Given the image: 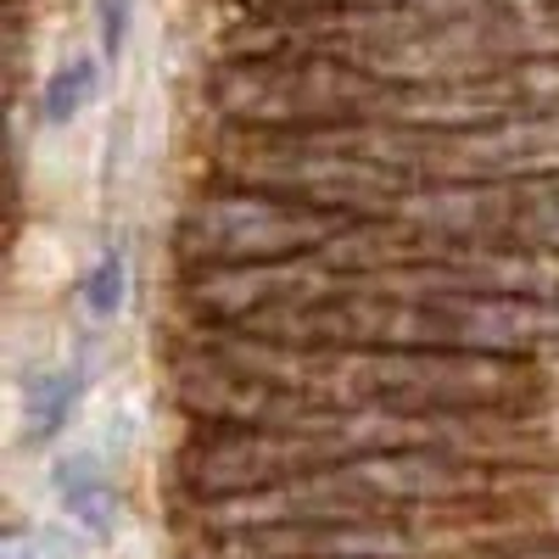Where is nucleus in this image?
<instances>
[{"instance_id":"423d86ee","label":"nucleus","mask_w":559,"mask_h":559,"mask_svg":"<svg viewBox=\"0 0 559 559\" xmlns=\"http://www.w3.org/2000/svg\"><path fill=\"white\" fill-rule=\"evenodd\" d=\"M174 397L197 419H218V426H269V431H308V419L324 408L308 392L241 376L236 364L202 353L197 342L174 347Z\"/></svg>"},{"instance_id":"1a4fd4ad","label":"nucleus","mask_w":559,"mask_h":559,"mask_svg":"<svg viewBox=\"0 0 559 559\" xmlns=\"http://www.w3.org/2000/svg\"><path fill=\"white\" fill-rule=\"evenodd\" d=\"M79 397H84V369H79V364H73V369H57L51 381H39V386H34V426H28V437H34V442H51L68 419H73Z\"/></svg>"},{"instance_id":"20e7f679","label":"nucleus","mask_w":559,"mask_h":559,"mask_svg":"<svg viewBox=\"0 0 559 559\" xmlns=\"http://www.w3.org/2000/svg\"><path fill=\"white\" fill-rule=\"evenodd\" d=\"M358 224H369V218H347L331 207H308L292 197L218 179L185 202L179 229H174V258H179V269L302 258V252H324Z\"/></svg>"},{"instance_id":"9d476101","label":"nucleus","mask_w":559,"mask_h":559,"mask_svg":"<svg viewBox=\"0 0 559 559\" xmlns=\"http://www.w3.org/2000/svg\"><path fill=\"white\" fill-rule=\"evenodd\" d=\"M123 297H129V252L112 241V247H102L96 269L84 274V308H90V319L107 324L123 313Z\"/></svg>"},{"instance_id":"f03ea898","label":"nucleus","mask_w":559,"mask_h":559,"mask_svg":"<svg viewBox=\"0 0 559 559\" xmlns=\"http://www.w3.org/2000/svg\"><path fill=\"white\" fill-rule=\"evenodd\" d=\"M213 179L252 185V191H274L308 207H331L347 218H392L397 202L419 179L347 152L331 129H229L213 146Z\"/></svg>"},{"instance_id":"0eeeda50","label":"nucleus","mask_w":559,"mask_h":559,"mask_svg":"<svg viewBox=\"0 0 559 559\" xmlns=\"http://www.w3.org/2000/svg\"><path fill=\"white\" fill-rule=\"evenodd\" d=\"M57 487H62V509L73 521H84L90 532H107L112 526V487L102 476V464L90 453H73L57 464Z\"/></svg>"},{"instance_id":"6e6552de","label":"nucleus","mask_w":559,"mask_h":559,"mask_svg":"<svg viewBox=\"0 0 559 559\" xmlns=\"http://www.w3.org/2000/svg\"><path fill=\"white\" fill-rule=\"evenodd\" d=\"M96 84H102L96 62H90V57H68V62L51 73V84H45V96H39L45 123H51V129L73 123V118L90 107V96H96Z\"/></svg>"},{"instance_id":"f8f14e48","label":"nucleus","mask_w":559,"mask_h":559,"mask_svg":"<svg viewBox=\"0 0 559 559\" xmlns=\"http://www.w3.org/2000/svg\"><path fill=\"white\" fill-rule=\"evenodd\" d=\"M543 34H548V39H559V7L548 12V23H543ZM554 51H559V45H554Z\"/></svg>"},{"instance_id":"39448f33","label":"nucleus","mask_w":559,"mask_h":559,"mask_svg":"<svg viewBox=\"0 0 559 559\" xmlns=\"http://www.w3.org/2000/svg\"><path fill=\"white\" fill-rule=\"evenodd\" d=\"M336 453L308 431H269V426H218L202 419V431L179 453V481L197 503H236L269 492L313 464H331Z\"/></svg>"},{"instance_id":"7ed1b4c3","label":"nucleus","mask_w":559,"mask_h":559,"mask_svg":"<svg viewBox=\"0 0 559 559\" xmlns=\"http://www.w3.org/2000/svg\"><path fill=\"white\" fill-rule=\"evenodd\" d=\"M403 84L336 62V57H224L207 79V107L229 129H313V123H358L397 118Z\"/></svg>"},{"instance_id":"9b49d317","label":"nucleus","mask_w":559,"mask_h":559,"mask_svg":"<svg viewBox=\"0 0 559 559\" xmlns=\"http://www.w3.org/2000/svg\"><path fill=\"white\" fill-rule=\"evenodd\" d=\"M129 23H134V0H96V28H102V57H107V62L123 57Z\"/></svg>"},{"instance_id":"f257e3e1","label":"nucleus","mask_w":559,"mask_h":559,"mask_svg":"<svg viewBox=\"0 0 559 559\" xmlns=\"http://www.w3.org/2000/svg\"><path fill=\"white\" fill-rule=\"evenodd\" d=\"M532 392L526 358L453 347H319L313 397L331 408H464L498 414Z\"/></svg>"}]
</instances>
